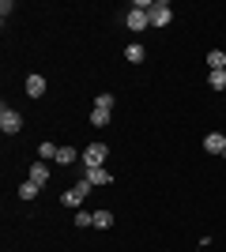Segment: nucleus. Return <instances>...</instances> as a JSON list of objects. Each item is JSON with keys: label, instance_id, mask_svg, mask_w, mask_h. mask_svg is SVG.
<instances>
[{"label": "nucleus", "instance_id": "9", "mask_svg": "<svg viewBox=\"0 0 226 252\" xmlns=\"http://www.w3.org/2000/svg\"><path fill=\"white\" fill-rule=\"evenodd\" d=\"M27 94H31V98H42L45 94V75H38V72L27 75Z\"/></svg>", "mask_w": 226, "mask_h": 252}, {"label": "nucleus", "instance_id": "18", "mask_svg": "<svg viewBox=\"0 0 226 252\" xmlns=\"http://www.w3.org/2000/svg\"><path fill=\"white\" fill-rule=\"evenodd\" d=\"M75 226H79V230H87V226H95V215H91V211H75Z\"/></svg>", "mask_w": 226, "mask_h": 252}, {"label": "nucleus", "instance_id": "1", "mask_svg": "<svg viewBox=\"0 0 226 252\" xmlns=\"http://www.w3.org/2000/svg\"><path fill=\"white\" fill-rule=\"evenodd\" d=\"M91 189H95V185H91L87 177H79V181L72 185V189H68L65 196H61V203H65V207H72V211H79V203H83L87 196H91Z\"/></svg>", "mask_w": 226, "mask_h": 252}, {"label": "nucleus", "instance_id": "21", "mask_svg": "<svg viewBox=\"0 0 226 252\" xmlns=\"http://www.w3.org/2000/svg\"><path fill=\"white\" fill-rule=\"evenodd\" d=\"M223 162H226V155H223Z\"/></svg>", "mask_w": 226, "mask_h": 252}, {"label": "nucleus", "instance_id": "6", "mask_svg": "<svg viewBox=\"0 0 226 252\" xmlns=\"http://www.w3.org/2000/svg\"><path fill=\"white\" fill-rule=\"evenodd\" d=\"M27 181H34L38 189H45V185H49V162H42V158H38V162H31V173H27Z\"/></svg>", "mask_w": 226, "mask_h": 252}, {"label": "nucleus", "instance_id": "13", "mask_svg": "<svg viewBox=\"0 0 226 252\" xmlns=\"http://www.w3.org/2000/svg\"><path fill=\"white\" fill-rule=\"evenodd\" d=\"M57 151H61V147H57V143H49V139H45L42 147H38V158H42V162H57Z\"/></svg>", "mask_w": 226, "mask_h": 252}, {"label": "nucleus", "instance_id": "12", "mask_svg": "<svg viewBox=\"0 0 226 252\" xmlns=\"http://www.w3.org/2000/svg\"><path fill=\"white\" fill-rule=\"evenodd\" d=\"M109 117H113V109H91V125H95V128H106Z\"/></svg>", "mask_w": 226, "mask_h": 252}, {"label": "nucleus", "instance_id": "2", "mask_svg": "<svg viewBox=\"0 0 226 252\" xmlns=\"http://www.w3.org/2000/svg\"><path fill=\"white\" fill-rule=\"evenodd\" d=\"M106 158H109V147L95 139V143H87V147H83V158H79V162H83V169H91V166H102Z\"/></svg>", "mask_w": 226, "mask_h": 252}, {"label": "nucleus", "instance_id": "15", "mask_svg": "<svg viewBox=\"0 0 226 252\" xmlns=\"http://www.w3.org/2000/svg\"><path fill=\"white\" fill-rule=\"evenodd\" d=\"M95 226L98 230H109L113 226V211H95Z\"/></svg>", "mask_w": 226, "mask_h": 252}, {"label": "nucleus", "instance_id": "20", "mask_svg": "<svg viewBox=\"0 0 226 252\" xmlns=\"http://www.w3.org/2000/svg\"><path fill=\"white\" fill-rule=\"evenodd\" d=\"M11 8H15L11 0H4V4H0V19H4V27H8V15H11Z\"/></svg>", "mask_w": 226, "mask_h": 252}, {"label": "nucleus", "instance_id": "10", "mask_svg": "<svg viewBox=\"0 0 226 252\" xmlns=\"http://www.w3.org/2000/svg\"><path fill=\"white\" fill-rule=\"evenodd\" d=\"M79 158H83V151H75V147H61L57 151V162H61V166H75Z\"/></svg>", "mask_w": 226, "mask_h": 252}, {"label": "nucleus", "instance_id": "4", "mask_svg": "<svg viewBox=\"0 0 226 252\" xmlns=\"http://www.w3.org/2000/svg\"><path fill=\"white\" fill-rule=\"evenodd\" d=\"M147 15H151V27H166V23L173 19V8H170V4H166V0H155Z\"/></svg>", "mask_w": 226, "mask_h": 252}, {"label": "nucleus", "instance_id": "3", "mask_svg": "<svg viewBox=\"0 0 226 252\" xmlns=\"http://www.w3.org/2000/svg\"><path fill=\"white\" fill-rule=\"evenodd\" d=\"M0 132H8V136L23 132V113H19V109H11V105L0 109Z\"/></svg>", "mask_w": 226, "mask_h": 252}, {"label": "nucleus", "instance_id": "8", "mask_svg": "<svg viewBox=\"0 0 226 252\" xmlns=\"http://www.w3.org/2000/svg\"><path fill=\"white\" fill-rule=\"evenodd\" d=\"M147 27H151V15H147V11L129 8V31H132V34H140V31H147Z\"/></svg>", "mask_w": 226, "mask_h": 252}, {"label": "nucleus", "instance_id": "7", "mask_svg": "<svg viewBox=\"0 0 226 252\" xmlns=\"http://www.w3.org/2000/svg\"><path fill=\"white\" fill-rule=\"evenodd\" d=\"M204 151L207 155H226V132H207L204 136Z\"/></svg>", "mask_w": 226, "mask_h": 252}, {"label": "nucleus", "instance_id": "5", "mask_svg": "<svg viewBox=\"0 0 226 252\" xmlns=\"http://www.w3.org/2000/svg\"><path fill=\"white\" fill-rule=\"evenodd\" d=\"M83 177L95 185V189H106V185H113V173H109L106 166H91V169H83Z\"/></svg>", "mask_w": 226, "mask_h": 252}, {"label": "nucleus", "instance_id": "11", "mask_svg": "<svg viewBox=\"0 0 226 252\" xmlns=\"http://www.w3.org/2000/svg\"><path fill=\"white\" fill-rule=\"evenodd\" d=\"M207 68H211V72H223V68H226V53L211 49V53H207Z\"/></svg>", "mask_w": 226, "mask_h": 252}, {"label": "nucleus", "instance_id": "19", "mask_svg": "<svg viewBox=\"0 0 226 252\" xmlns=\"http://www.w3.org/2000/svg\"><path fill=\"white\" fill-rule=\"evenodd\" d=\"M113 102H117L113 94H98L95 98V109H113Z\"/></svg>", "mask_w": 226, "mask_h": 252}, {"label": "nucleus", "instance_id": "14", "mask_svg": "<svg viewBox=\"0 0 226 252\" xmlns=\"http://www.w3.org/2000/svg\"><path fill=\"white\" fill-rule=\"evenodd\" d=\"M125 57H129V64H140L143 57H147V53H143V45H140V42H132L129 49H125Z\"/></svg>", "mask_w": 226, "mask_h": 252}, {"label": "nucleus", "instance_id": "16", "mask_svg": "<svg viewBox=\"0 0 226 252\" xmlns=\"http://www.w3.org/2000/svg\"><path fill=\"white\" fill-rule=\"evenodd\" d=\"M38 192H42V189H38L34 181H23V185H19V200H34Z\"/></svg>", "mask_w": 226, "mask_h": 252}, {"label": "nucleus", "instance_id": "17", "mask_svg": "<svg viewBox=\"0 0 226 252\" xmlns=\"http://www.w3.org/2000/svg\"><path fill=\"white\" fill-rule=\"evenodd\" d=\"M207 83H211V91H226V68H223V72H211V75H207Z\"/></svg>", "mask_w": 226, "mask_h": 252}]
</instances>
